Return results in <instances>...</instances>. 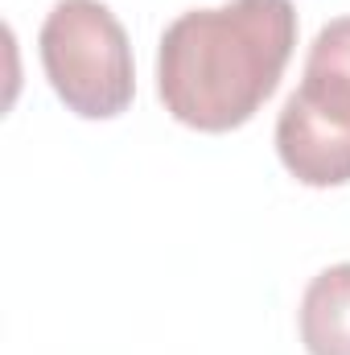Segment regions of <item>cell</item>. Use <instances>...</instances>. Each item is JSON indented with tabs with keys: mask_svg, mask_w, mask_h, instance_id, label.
<instances>
[{
	"mask_svg": "<svg viewBox=\"0 0 350 355\" xmlns=\"http://www.w3.org/2000/svg\"><path fill=\"white\" fill-rule=\"evenodd\" d=\"M301 343L309 355H350V265L322 268L301 297Z\"/></svg>",
	"mask_w": 350,
	"mask_h": 355,
	"instance_id": "277c9868",
	"label": "cell"
},
{
	"mask_svg": "<svg viewBox=\"0 0 350 355\" xmlns=\"http://www.w3.org/2000/svg\"><path fill=\"white\" fill-rule=\"evenodd\" d=\"M293 46V0H227L219 8H190L161 33L157 95L177 124L231 132L280 87Z\"/></svg>",
	"mask_w": 350,
	"mask_h": 355,
	"instance_id": "6da1fadb",
	"label": "cell"
},
{
	"mask_svg": "<svg viewBox=\"0 0 350 355\" xmlns=\"http://www.w3.org/2000/svg\"><path fill=\"white\" fill-rule=\"evenodd\" d=\"M276 153L305 186L350 182V17L322 25L301 87L276 116Z\"/></svg>",
	"mask_w": 350,
	"mask_h": 355,
	"instance_id": "7a4b0ae2",
	"label": "cell"
},
{
	"mask_svg": "<svg viewBox=\"0 0 350 355\" xmlns=\"http://www.w3.org/2000/svg\"><path fill=\"white\" fill-rule=\"evenodd\" d=\"M37 50L54 95L75 116L116 120L132 107V46L103 0H58L37 33Z\"/></svg>",
	"mask_w": 350,
	"mask_h": 355,
	"instance_id": "3957f363",
	"label": "cell"
}]
</instances>
